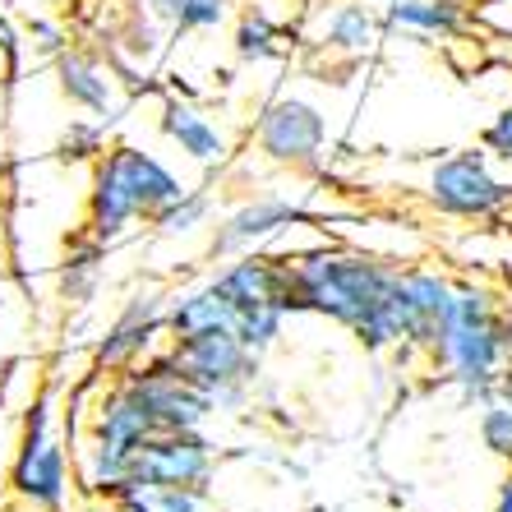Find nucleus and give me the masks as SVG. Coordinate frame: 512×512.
<instances>
[{
	"mask_svg": "<svg viewBox=\"0 0 512 512\" xmlns=\"http://www.w3.org/2000/svg\"><path fill=\"white\" fill-rule=\"evenodd\" d=\"M157 130L180 157H190L194 167H222L231 157V134L222 130V120H213L199 102L180 93L157 102Z\"/></svg>",
	"mask_w": 512,
	"mask_h": 512,
	"instance_id": "dca6fc26",
	"label": "nucleus"
},
{
	"mask_svg": "<svg viewBox=\"0 0 512 512\" xmlns=\"http://www.w3.org/2000/svg\"><path fill=\"white\" fill-rule=\"evenodd\" d=\"M489 512H512V466L503 471L499 489H494V508H489Z\"/></svg>",
	"mask_w": 512,
	"mask_h": 512,
	"instance_id": "c756f323",
	"label": "nucleus"
},
{
	"mask_svg": "<svg viewBox=\"0 0 512 512\" xmlns=\"http://www.w3.org/2000/svg\"><path fill=\"white\" fill-rule=\"evenodd\" d=\"M213 508V489H153V512H208Z\"/></svg>",
	"mask_w": 512,
	"mask_h": 512,
	"instance_id": "bb28decb",
	"label": "nucleus"
},
{
	"mask_svg": "<svg viewBox=\"0 0 512 512\" xmlns=\"http://www.w3.org/2000/svg\"><path fill=\"white\" fill-rule=\"evenodd\" d=\"M383 33H388V19H383V10L370 5V0H328L314 14V47L323 56L346 60V65L370 60L379 51Z\"/></svg>",
	"mask_w": 512,
	"mask_h": 512,
	"instance_id": "2eb2a0df",
	"label": "nucleus"
},
{
	"mask_svg": "<svg viewBox=\"0 0 512 512\" xmlns=\"http://www.w3.org/2000/svg\"><path fill=\"white\" fill-rule=\"evenodd\" d=\"M282 42H286V28L277 24L268 10H259V5H250V10L236 19V37H231V47H236V60H245V65L277 60L282 56Z\"/></svg>",
	"mask_w": 512,
	"mask_h": 512,
	"instance_id": "412c9836",
	"label": "nucleus"
},
{
	"mask_svg": "<svg viewBox=\"0 0 512 512\" xmlns=\"http://www.w3.org/2000/svg\"><path fill=\"white\" fill-rule=\"evenodd\" d=\"M333 143V125L319 102L300 93H277L254 116V153L286 171H319Z\"/></svg>",
	"mask_w": 512,
	"mask_h": 512,
	"instance_id": "0eeeda50",
	"label": "nucleus"
},
{
	"mask_svg": "<svg viewBox=\"0 0 512 512\" xmlns=\"http://www.w3.org/2000/svg\"><path fill=\"white\" fill-rule=\"evenodd\" d=\"M217 480V443L208 439V429H176V434H153L139 448L125 485L143 489H213ZM120 485V489H125Z\"/></svg>",
	"mask_w": 512,
	"mask_h": 512,
	"instance_id": "f8f14e48",
	"label": "nucleus"
},
{
	"mask_svg": "<svg viewBox=\"0 0 512 512\" xmlns=\"http://www.w3.org/2000/svg\"><path fill=\"white\" fill-rule=\"evenodd\" d=\"M79 489L74 443L65 434L56 374H42L37 388H28L19 406V434L10 457V503H24L33 512H65Z\"/></svg>",
	"mask_w": 512,
	"mask_h": 512,
	"instance_id": "7ed1b4c3",
	"label": "nucleus"
},
{
	"mask_svg": "<svg viewBox=\"0 0 512 512\" xmlns=\"http://www.w3.org/2000/svg\"><path fill=\"white\" fill-rule=\"evenodd\" d=\"M480 148H485L489 157H499V162H512V102H503V107L494 111V120L480 130Z\"/></svg>",
	"mask_w": 512,
	"mask_h": 512,
	"instance_id": "cd10ccee",
	"label": "nucleus"
},
{
	"mask_svg": "<svg viewBox=\"0 0 512 512\" xmlns=\"http://www.w3.org/2000/svg\"><path fill=\"white\" fill-rule=\"evenodd\" d=\"M383 19L393 33L420 37V42H453L471 28V10L453 0H388Z\"/></svg>",
	"mask_w": 512,
	"mask_h": 512,
	"instance_id": "a211bd4d",
	"label": "nucleus"
},
{
	"mask_svg": "<svg viewBox=\"0 0 512 512\" xmlns=\"http://www.w3.org/2000/svg\"><path fill=\"white\" fill-rule=\"evenodd\" d=\"M453 291L457 277L439 273V268H397L393 282V323L402 346L411 356H429L439 342V328L453 310Z\"/></svg>",
	"mask_w": 512,
	"mask_h": 512,
	"instance_id": "ddd939ff",
	"label": "nucleus"
},
{
	"mask_svg": "<svg viewBox=\"0 0 512 512\" xmlns=\"http://www.w3.org/2000/svg\"><path fill=\"white\" fill-rule=\"evenodd\" d=\"M24 51H28V37L19 33V24L10 19V5L0 0V74H19V65H24Z\"/></svg>",
	"mask_w": 512,
	"mask_h": 512,
	"instance_id": "a878e982",
	"label": "nucleus"
},
{
	"mask_svg": "<svg viewBox=\"0 0 512 512\" xmlns=\"http://www.w3.org/2000/svg\"><path fill=\"white\" fill-rule=\"evenodd\" d=\"M0 512H33V508H24V503H0Z\"/></svg>",
	"mask_w": 512,
	"mask_h": 512,
	"instance_id": "c9c22d12",
	"label": "nucleus"
},
{
	"mask_svg": "<svg viewBox=\"0 0 512 512\" xmlns=\"http://www.w3.org/2000/svg\"><path fill=\"white\" fill-rule=\"evenodd\" d=\"M51 84L65 107L102 120V125H111L125 111V88H120L116 70L88 47H65L60 56H51Z\"/></svg>",
	"mask_w": 512,
	"mask_h": 512,
	"instance_id": "4468645a",
	"label": "nucleus"
},
{
	"mask_svg": "<svg viewBox=\"0 0 512 512\" xmlns=\"http://www.w3.org/2000/svg\"><path fill=\"white\" fill-rule=\"evenodd\" d=\"M222 328L236 333V314H231V300L222 296V286L213 282V273L199 277V282H190V286H180V291H171V300H167V342L222 333Z\"/></svg>",
	"mask_w": 512,
	"mask_h": 512,
	"instance_id": "f3484780",
	"label": "nucleus"
},
{
	"mask_svg": "<svg viewBox=\"0 0 512 512\" xmlns=\"http://www.w3.org/2000/svg\"><path fill=\"white\" fill-rule=\"evenodd\" d=\"M28 47L47 51V56H60V51L70 47V33L60 24H51V19H33V24H28Z\"/></svg>",
	"mask_w": 512,
	"mask_h": 512,
	"instance_id": "c85d7f7f",
	"label": "nucleus"
},
{
	"mask_svg": "<svg viewBox=\"0 0 512 512\" xmlns=\"http://www.w3.org/2000/svg\"><path fill=\"white\" fill-rule=\"evenodd\" d=\"M0 130H5V97H0Z\"/></svg>",
	"mask_w": 512,
	"mask_h": 512,
	"instance_id": "4c0bfd02",
	"label": "nucleus"
},
{
	"mask_svg": "<svg viewBox=\"0 0 512 512\" xmlns=\"http://www.w3.org/2000/svg\"><path fill=\"white\" fill-rule=\"evenodd\" d=\"M494 397H503V402H512V360L499 370V383H494Z\"/></svg>",
	"mask_w": 512,
	"mask_h": 512,
	"instance_id": "2f4dec72",
	"label": "nucleus"
},
{
	"mask_svg": "<svg viewBox=\"0 0 512 512\" xmlns=\"http://www.w3.org/2000/svg\"><path fill=\"white\" fill-rule=\"evenodd\" d=\"M167 286H143L125 300V310L107 323V333L93 346V374L97 379H116V374L143 365L167 346Z\"/></svg>",
	"mask_w": 512,
	"mask_h": 512,
	"instance_id": "1a4fd4ad",
	"label": "nucleus"
},
{
	"mask_svg": "<svg viewBox=\"0 0 512 512\" xmlns=\"http://www.w3.org/2000/svg\"><path fill=\"white\" fill-rule=\"evenodd\" d=\"M107 148H111V125H102L93 116H70L60 125L56 143H51V157L65 162V167H93Z\"/></svg>",
	"mask_w": 512,
	"mask_h": 512,
	"instance_id": "aec40b11",
	"label": "nucleus"
},
{
	"mask_svg": "<svg viewBox=\"0 0 512 512\" xmlns=\"http://www.w3.org/2000/svg\"><path fill=\"white\" fill-rule=\"evenodd\" d=\"M120 379L130 383V393L143 402L148 420L157 425V434H176V429H208L217 416V402L208 393H199L194 383L180 379V370L167 360V351L148 356L143 365L125 370Z\"/></svg>",
	"mask_w": 512,
	"mask_h": 512,
	"instance_id": "9b49d317",
	"label": "nucleus"
},
{
	"mask_svg": "<svg viewBox=\"0 0 512 512\" xmlns=\"http://www.w3.org/2000/svg\"><path fill=\"white\" fill-rule=\"evenodd\" d=\"M429 370L443 383H453L466 406H480L494 397L499 370L508 365L503 351V300L485 282L457 277L453 310L439 328V342L429 351Z\"/></svg>",
	"mask_w": 512,
	"mask_h": 512,
	"instance_id": "20e7f679",
	"label": "nucleus"
},
{
	"mask_svg": "<svg viewBox=\"0 0 512 512\" xmlns=\"http://www.w3.org/2000/svg\"><path fill=\"white\" fill-rule=\"evenodd\" d=\"M93 512H125V508H116V503H102V499H93Z\"/></svg>",
	"mask_w": 512,
	"mask_h": 512,
	"instance_id": "f704fd0d",
	"label": "nucleus"
},
{
	"mask_svg": "<svg viewBox=\"0 0 512 512\" xmlns=\"http://www.w3.org/2000/svg\"><path fill=\"white\" fill-rule=\"evenodd\" d=\"M425 203L453 222H489L512 203V185L494 171V157L485 148H462L429 167Z\"/></svg>",
	"mask_w": 512,
	"mask_h": 512,
	"instance_id": "6e6552de",
	"label": "nucleus"
},
{
	"mask_svg": "<svg viewBox=\"0 0 512 512\" xmlns=\"http://www.w3.org/2000/svg\"><path fill=\"white\" fill-rule=\"evenodd\" d=\"M111 250H116V245H102V240L79 231V236L70 240V250L60 254V263H56V296L65 300V305H88V300H97Z\"/></svg>",
	"mask_w": 512,
	"mask_h": 512,
	"instance_id": "6ab92c4d",
	"label": "nucleus"
},
{
	"mask_svg": "<svg viewBox=\"0 0 512 512\" xmlns=\"http://www.w3.org/2000/svg\"><path fill=\"white\" fill-rule=\"evenodd\" d=\"M314 213L305 208L300 194H254L240 199L231 213L217 217L208 254L213 259H236V254H254V250H273L282 236H291L296 227H310Z\"/></svg>",
	"mask_w": 512,
	"mask_h": 512,
	"instance_id": "9d476101",
	"label": "nucleus"
},
{
	"mask_svg": "<svg viewBox=\"0 0 512 512\" xmlns=\"http://www.w3.org/2000/svg\"><path fill=\"white\" fill-rule=\"evenodd\" d=\"M213 282L231 300L240 342L254 346L259 356L273 351L291 319V263L273 250L236 254V259H222V268H213Z\"/></svg>",
	"mask_w": 512,
	"mask_h": 512,
	"instance_id": "39448f33",
	"label": "nucleus"
},
{
	"mask_svg": "<svg viewBox=\"0 0 512 512\" xmlns=\"http://www.w3.org/2000/svg\"><path fill=\"white\" fill-rule=\"evenodd\" d=\"M453 5H466V10H471V5H485V0H453Z\"/></svg>",
	"mask_w": 512,
	"mask_h": 512,
	"instance_id": "e433bc0d",
	"label": "nucleus"
},
{
	"mask_svg": "<svg viewBox=\"0 0 512 512\" xmlns=\"http://www.w3.org/2000/svg\"><path fill=\"white\" fill-rule=\"evenodd\" d=\"M231 19V0H180L171 28L176 33H217Z\"/></svg>",
	"mask_w": 512,
	"mask_h": 512,
	"instance_id": "b1692460",
	"label": "nucleus"
},
{
	"mask_svg": "<svg viewBox=\"0 0 512 512\" xmlns=\"http://www.w3.org/2000/svg\"><path fill=\"white\" fill-rule=\"evenodd\" d=\"M208 217H213V194L203 190V185H190V190L180 194V199H171L162 213H153L148 227L162 240H185L199 227H208Z\"/></svg>",
	"mask_w": 512,
	"mask_h": 512,
	"instance_id": "4be33fe9",
	"label": "nucleus"
},
{
	"mask_svg": "<svg viewBox=\"0 0 512 512\" xmlns=\"http://www.w3.org/2000/svg\"><path fill=\"white\" fill-rule=\"evenodd\" d=\"M291 314H314L356 337L370 356L397 351L393 323V282L397 268L388 259L356 245H305L291 250Z\"/></svg>",
	"mask_w": 512,
	"mask_h": 512,
	"instance_id": "f257e3e1",
	"label": "nucleus"
},
{
	"mask_svg": "<svg viewBox=\"0 0 512 512\" xmlns=\"http://www.w3.org/2000/svg\"><path fill=\"white\" fill-rule=\"evenodd\" d=\"M139 5L148 14H157L162 24H171V19H176V5H180V0H139ZM171 33H176V28H171Z\"/></svg>",
	"mask_w": 512,
	"mask_h": 512,
	"instance_id": "7c9ffc66",
	"label": "nucleus"
},
{
	"mask_svg": "<svg viewBox=\"0 0 512 512\" xmlns=\"http://www.w3.org/2000/svg\"><path fill=\"white\" fill-rule=\"evenodd\" d=\"M162 351H167V360L180 370V379L213 397L217 411H240V406L250 402L259 370H263V356L254 346L240 342V333H231V328L185 337V342H167Z\"/></svg>",
	"mask_w": 512,
	"mask_h": 512,
	"instance_id": "423d86ee",
	"label": "nucleus"
},
{
	"mask_svg": "<svg viewBox=\"0 0 512 512\" xmlns=\"http://www.w3.org/2000/svg\"><path fill=\"white\" fill-rule=\"evenodd\" d=\"M476 434H480V448L489 457H499L503 466H512V402L503 397H489V402L476 406Z\"/></svg>",
	"mask_w": 512,
	"mask_h": 512,
	"instance_id": "5701e85b",
	"label": "nucleus"
},
{
	"mask_svg": "<svg viewBox=\"0 0 512 512\" xmlns=\"http://www.w3.org/2000/svg\"><path fill=\"white\" fill-rule=\"evenodd\" d=\"M190 190L180 180L176 167H167L157 153H148L143 143L116 139L107 153L88 167V190H84V222L79 231L102 245H120L134 227L153 222L171 199Z\"/></svg>",
	"mask_w": 512,
	"mask_h": 512,
	"instance_id": "f03ea898",
	"label": "nucleus"
},
{
	"mask_svg": "<svg viewBox=\"0 0 512 512\" xmlns=\"http://www.w3.org/2000/svg\"><path fill=\"white\" fill-rule=\"evenodd\" d=\"M503 351L512 360V305H503Z\"/></svg>",
	"mask_w": 512,
	"mask_h": 512,
	"instance_id": "473e14b6",
	"label": "nucleus"
},
{
	"mask_svg": "<svg viewBox=\"0 0 512 512\" xmlns=\"http://www.w3.org/2000/svg\"><path fill=\"white\" fill-rule=\"evenodd\" d=\"M10 393H14V365L0 374V503L10 499V457H14V434H19V425H14L19 411H10Z\"/></svg>",
	"mask_w": 512,
	"mask_h": 512,
	"instance_id": "393cba45",
	"label": "nucleus"
},
{
	"mask_svg": "<svg viewBox=\"0 0 512 512\" xmlns=\"http://www.w3.org/2000/svg\"><path fill=\"white\" fill-rule=\"evenodd\" d=\"M0 231H10V217H5V167H0Z\"/></svg>",
	"mask_w": 512,
	"mask_h": 512,
	"instance_id": "72a5a7b5",
	"label": "nucleus"
}]
</instances>
